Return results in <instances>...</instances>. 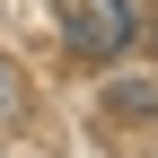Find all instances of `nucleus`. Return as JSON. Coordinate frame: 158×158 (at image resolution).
Returning a JSON list of instances; mask_svg holds the SVG:
<instances>
[{
    "instance_id": "obj_1",
    "label": "nucleus",
    "mask_w": 158,
    "mask_h": 158,
    "mask_svg": "<svg viewBox=\"0 0 158 158\" xmlns=\"http://www.w3.org/2000/svg\"><path fill=\"white\" fill-rule=\"evenodd\" d=\"M62 35L88 62H114L132 44V0H62Z\"/></svg>"
},
{
    "instance_id": "obj_2",
    "label": "nucleus",
    "mask_w": 158,
    "mask_h": 158,
    "mask_svg": "<svg viewBox=\"0 0 158 158\" xmlns=\"http://www.w3.org/2000/svg\"><path fill=\"white\" fill-rule=\"evenodd\" d=\"M18 106V79H9V62H0V114H9Z\"/></svg>"
}]
</instances>
